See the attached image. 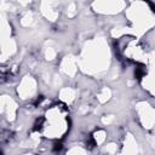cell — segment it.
Instances as JSON below:
<instances>
[{
    "label": "cell",
    "mask_w": 155,
    "mask_h": 155,
    "mask_svg": "<svg viewBox=\"0 0 155 155\" xmlns=\"http://www.w3.org/2000/svg\"><path fill=\"white\" fill-rule=\"evenodd\" d=\"M148 4H149V6L151 8V11L155 12V4H154V3H148Z\"/></svg>",
    "instance_id": "6"
},
{
    "label": "cell",
    "mask_w": 155,
    "mask_h": 155,
    "mask_svg": "<svg viewBox=\"0 0 155 155\" xmlns=\"http://www.w3.org/2000/svg\"><path fill=\"white\" fill-rule=\"evenodd\" d=\"M43 100H44V97H43V96H39V97L36 98V101H35L34 106H35V107H36V106H39V104H40V103L43 102Z\"/></svg>",
    "instance_id": "5"
},
{
    "label": "cell",
    "mask_w": 155,
    "mask_h": 155,
    "mask_svg": "<svg viewBox=\"0 0 155 155\" xmlns=\"http://www.w3.org/2000/svg\"><path fill=\"white\" fill-rule=\"evenodd\" d=\"M95 145H96V141H95V138L92 137V136H89L87 137V139H86V147H87V149H93L95 148Z\"/></svg>",
    "instance_id": "3"
},
{
    "label": "cell",
    "mask_w": 155,
    "mask_h": 155,
    "mask_svg": "<svg viewBox=\"0 0 155 155\" xmlns=\"http://www.w3.org/2000/svg\"><path fill=\"white\" fill-rule=\"evenodd\" d=\"M62 149H63V144H62V142H55V143H53L52 150H53L55 153H59Z\"/></svg>",
    "instance_id": "4"
},
{
    "label": "cell",
    "mask_w": 155,
    "mask_h": 155,
    "mask_svg": "<svg viewBox=\"0 0 155 155\" xmlns=\"http://www.w3.org/2000/svg\"><path fill=\"white\" fill-rule=\"evenodd\" d=\"M44 121H45V119H44V118H39V119L35 121L33 130H34V131H40V130L43 128V124H44Z\"/></svg>",
    "instance_id": "2"
},
{
    "label": "cell",
    "mask_w": 155,
    "mask_h": 155,
    "mask_svg": "<svg viewBox=\"0 0 155 155\" xmlns=\"http://www.w3.org/2000/svg\"><path fill=\"white\" fill-rule=\"evenodd\" d=\"M145 73H147V69H145V67H144L143 64H139V65L134 69V76L137 78L138 80L142 79V78L145 75Z\"/></svg>",
    "instance_id": "1"
}]
</instances>
